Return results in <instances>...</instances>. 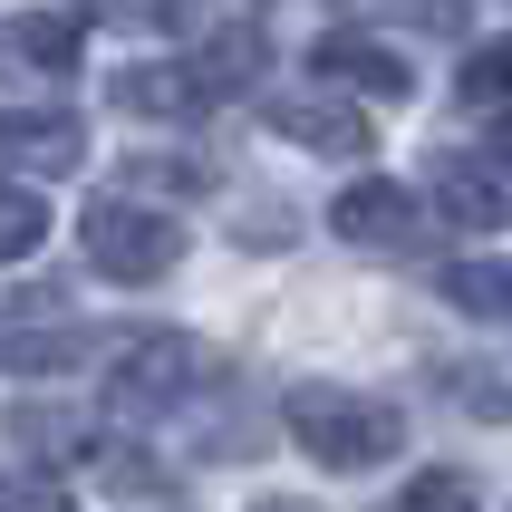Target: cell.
<instances>
[{
	"mask_svg": "<svg viewBox=\"0 0 512 512\" xmlns=\"http://www.w3.org/2000/svg\"><path fill=\"white\" fill-rule=\"evenodd\" d=\"M339 20H377V29H416V39H464L474 0H329Z\"/></svg>",
	"mask_w": 512,
	"mask_h": 512,
	"instance_id": "obj_11",
	"label": "cell"
},
{
	"mask_svg": "<svg viewBox=\"0 0 512 512\" xmlns=\"http://www.w3.org/2000/svg\"><path fill=\"white\" fill-rule=\"evenodd\" d=\"M426 203L455 232H503L512 223V184L493 165H474V155H435V165H426Z\"/></svg>",
	"mask_w": 512,
	"mask_h": 512,
	"instance_id": "obj_7",
	"label": "cell"
},
{
	"mask_svg": "<svg viewBox=\"0 0 512 512\" xmlns=\"http://www.w3.org/2000/svg\"><path fill=\"white\" fill-rule=\"evenodd\" d=\"M387 512H484V493H474V474L435 464V474H406V493H397Z\"/></svg>",
	"mask_w": 512,
	"mask_h": 512,
	"instance_id": "obj_15",
	"label": "cell"
},
{
	"mask_svg": "<svg viewBox=\"0 0 512 512\" xmlns=\"http://www.w3.org/2000/svg\"><path fill=\"white\" fill-rule=\"evenodd\" d=\"M0 165L10 174H78L87 136L68 107H0Z\"/></svg>",
	"mask_w": 512,
	"mask_h": 512,
	"instance_id": "obj_6",
	"label": "cell"
},
{
	"mask_svg": "<svg viewBox=\"0 0 512 512\" xmlns=\"http://www.w3.org/2000/svg\"><path fill=\"white\" fill-rule=\"evenodd\" d=\"M329 232H339V242H358V252H406V242L426 232V213H416V194H406V184L358 174L348 194H329Z\"/></svg>",
	"mask_w": 512,
	"mask_h": 512,
	"instance_id": "obj_4",
	"label": "cell"
},
{
	"mask_svg": "<svg viewBox=\"0 0 512 512\" xmlns=\"http://www.w3.org/2000/svg\"><path fill=\"white\" fill-rule=\"evenodd\" d=\"M20 68H49V78H78V20H10L0 29Z\"/></svg>",
	"mask_w": 512,
	"mask_h": 512,
	"instance_id": "obj_13",
	"label": "cell"
},
{
	"mask_svg": "<svg viewBox=\"0 0 512 512\" xmlns=\"http://www.w3.org/2000/svg\"><path fill=\"white\" fill-rule=\"evenodd\" d=\"M281 426H290V445L310 464H329V474H377V464H397V445H406L397 406L368 397V387H339V377H300L281 397Z\"/></svg>",
	"mask_w": 512,
	"mask_h": 512,
	"instance_id": "obj_1",
	"label": "cell"
},
{
	"mask_svg": "<svg viewBox=\"0 0 512 512\" xmlns=\"http://www.w3.org/2000/svg\"><path fill=\"white\" fill-rule=\"evenodd\" d=\"M126 184H136V194H203L213 165H203V155H126Z\"/></svg>",
	"mask_w": 512,
	"mask_h": 512,
	"instance_id": "obj_17",
	"label": "cell"
},
{
	"mask_svg": "<svg viewBox=\"0 0 512 512\" xmlns=\"http://www.w3.org/2000/svg\"><path fill=\"white\" fill-rule=\"evenodd\" d=\"M97 20H136V29H184L203 20V0H87Z\"/></svg>",
	"mask_w": 512,
	"mask_h": 512,
	"instance_id": "obj_18",
	"label": "cell"
},
{
	"mask_svg": "<svg viewBox=\"0 0 512 512\" xmlns=\"http://www.w3.org/2000/svg\"><path fill=\"white\" fill-rule=\"evenodd\" d=\"M493 145H503V165H512V116H503V126H493Z\"/></svg>",
	"mask_w": 512,
	"mask_h": 512,
	"instance_id": "obj_20",
	"label": "cell"
},
{
	"mask_svg": "<svg viewBox=\"0 0 512 512\" xmlns=\"http://www.w3.org/2000/svg\"><path fill=\"white\" fill-rule=\"evenodd\" d=\"M455 97H464V107H512V39H484V49L464 58Z\"/></svg>",
	"mask_w": 512,
	"mask_h": 512,
	"instance_id": "obj_14",
	"label": "cell"
},
{
	"mask_svg": "<svg viewBox=\"0 0 512 512\" xmlns=\"http://www.w3.org/2000/svg\"><path fill=\"white\" fill-rule=\"evenodd\" d=\"M435 290H445V310L512 329V261H455V271H435Z\"/></svg>",
	"mask_w": 512,
	"mask_h": 512,
	"instance_id": "obj_10",
	"label": "cell"
},
{
	"mask_svg": "<svg viewBox=\"0 0 512 512\" xmlns=\"http://www.w3.org/2000/svg\"><path fill=\"white\" fill-rule=\"evenodd\" d=\"M107 97H116L126 116H165V126H184V116H203V107H223V97H213V78L194 68V49H184V58H155V68H116Z\"/></svg>",
	"mask_w": 512,
	"mask_h": 512,
	"instance_id": "obj_5",
	"label": "cell"
},
{
	"mask_svg": "<svg viewBox=\"0 0 512 512\" xmlns=\"http://www.w3.org/2000/svg\"><path fill=\"white\" fill-rule=\"evenodd\" d=\"M310 68H319V87L339 78V87H358V97H416V68H406L397 49H377L368 29H329L310 49Z\"/></svg>",
	"mask_w": 512,
	"mask_h": 512,
	"instance_id": "obj_8",
	"label": "cell"
},
{
	"mask_svg": "<svg viewBox=\"0 0 512 512\" xmlns=\"http://www.w3.org/2000/svg\"><path fill=\"white\" fill-rule=\"evenodd\" d=\"M78 252H87V271H97V281L155 290L174 261H184V223H174V213H155V203H87V213H78Z\"/></svg>",
	"mask_w": 512,
	"mask_h": 512,
	"instance_id": "obj_2",
	"label": "cell"
},
{
	"mask_svg": "<svg viewBox=\"0 0 512 512\" xmlns=\"http://www.w3.org/2000/svg\"><path fill=\"white\" fill-rule=\"evenodd\" d=\"M194 387H203V348L194 339H136L107 368V406L116 416H174Z\"/></svg>",
	"mask_w": 512,
	"mask_h": 512,
	"instance_id": "obj_3",
	"label": "cell"
},
{
	"mask_svg": "<svg viewBox=\"0 0 512 512\" xmlns=\"http://www.w3.org/2000/svg\"><path fill=\"white\" fill-rule=\"evenodd\" d=\"M261 116H271L290 145H310V155H368V136H377V126L348 107V97H319V87H300V97H271Z\"/></svg>",
	"mask_w": 512,
	"mask_h": 512,
	"instance_id": "obj_9",
	"label": "cell"
},
{
	"mask_svg": "<svg viewBox=\"0 0 512 512\" xmlns=\"http://www.w3.org/2000/svg\"><path fill=\"white\" fill-rule=\"evenodd\" d=\"M0 512H68V484H49V474H0Z\"/></svg>",
	"mask_w": 512,
	"mask_h": 512,
	"instance_id": "obj_19",
	"label": "cell"
},
{
	"mask_svg": "<svg viewBox=\"0 0 512 512\" xmlns=\"http://www.w3.org/2000/svg\"><path fill=\"white\" fill-rule=\"evenodd\" d=\"M445 397L484 426H512V358H445Z\"/></svg>",
	"mask_w": 512,
	"mask_h": 512,
	"instance_id": "obj_12",
	"label": "cell"
},
{
	"mask_svg": "<svg viewBox=\"0 0 512 512\" xmlns=\"http://www.w3.org/2000/svg\"><path fill=\"white\" fill-rule=\"evenodd\" d=\"M39 242H49V203L29 184H0V261H29Z\"/></svg>",
	"mask_w": 512,
	"mask_h": 512,
	"instance_id": "obj_16",
	"label": "cell"
}]
</instances>
